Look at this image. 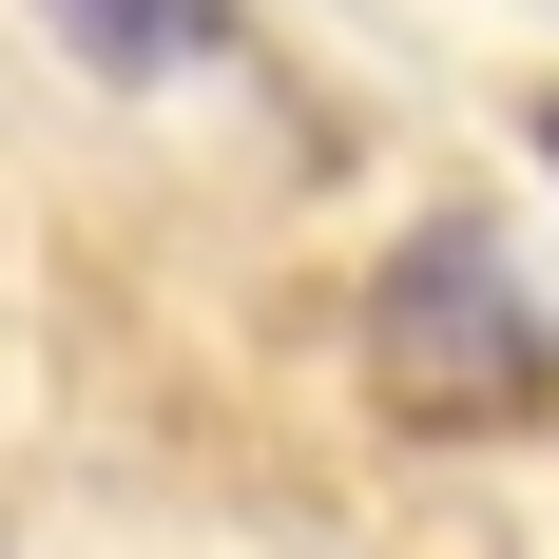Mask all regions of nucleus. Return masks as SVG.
Segmentation results:
<instances>
[{
    "label": "nucleus",
    "instance_id": "f257e3e1",
    "mask_svg": "<svg viewBox=\"0 0 559 559\" xmlns=\"http://www.w3.org/2000/svg\"><path fill=\"white\" fill-rule=\"evenodd\" d=\"M367 367H386V405H425V425H521V405L559 386V309L521 289V251L483 213H425L367 271Z\"/></svg>",
    "mask_w": 559,
    "mask_h": 559
},
{
    "label": "nucleus",
    "instance_id": "f03ea898",
    "mask_svg": "<svg viewBox=\"0 0 559 559\" xmlns=\"http://www.w3.org/2000/svg\"><path fill=\"white\" fill-rule=\"evenodd\" d=\"M58 58H97V78H193V58H231V0H39Z\"/></svg>",
    "mask_w": 559,
    "mask_h": 559
},
{
    "label": "nucleus",
    "instance_id": "7ed1b4c3",
    "mask_svg": "<svg viewBox=\"0 0 559 559\" xmlns=\"http://www.w3.org/2000/svg\"><path fill=\"white\" fill-rule=\"evenodd\" d=\"M540 155H559V97H540Z\"/></svg>",
    "mask_w": 559,
    "mask_h": 559
}]
</instances>
